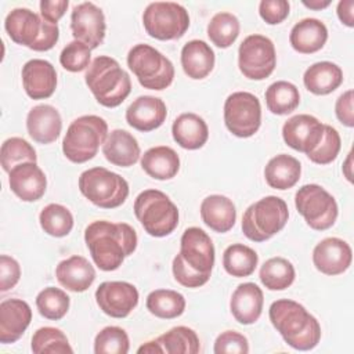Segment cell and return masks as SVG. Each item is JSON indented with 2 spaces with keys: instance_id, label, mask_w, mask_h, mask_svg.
<instances>
[{
  "instance_id": "obj_26",
  "label": "cell",
  "mask_w": 354,
  "mask_h": 354,
  "mask_svg": "<svg viewBox=\"0 0 354 354\" xmlns=\"http://www.w3.org/2000/svg\"><path fill=\"white\" fill-rule=\"evenodd\" d=\"M102 153L105 159L119 167H130L138 162L141 156V149L137 138L122 129L112 130L104 145Z\"/></svg>"
},
{
  "instance_id": "obj_29",
  "label": "cell",
  "mask_w": 354,
  "mask_h": 354,
  "mask_svg": "<svg viewBox=\"0 0 354 354\" xmlns=\"http://www.w3.org/2000/svg\"><path fill=\"white\" fill-rule=\"evenodd\" d=\"M173 140L184 149L202 148L209 138V127L203 118L194 112L178 115L171 126Z\"/></svg>"
},
{
  "instance_id": "obj_25",
  "label": "cell",
  "mask_w": 354,
  "mask_h": 354,
  "mask_svg": "<svg viewBox=\"0 0 354 354\" xmlns=\"http://www.w3.org/2000/svg\"><path fill=\"white\" fill-rule=\"evenodd\" d=\"M55 277L61 286L71 292L80 293L93 285L95 270L86 257L73 254L58 263Z\"/></svg>"
},
{
  "instance_id": "obj_24",
  "label": "cell",
  "mask_w": 354,
  "mask_h": 354,
  "mask_svg": "<svg viewBox=\"0 0 354 354\" xmlns=\"http://www.w3.org/2000/svg\"><path fill=\"white\" fill-rule=\"evenodd\" d=\"M264 295L263 290L253 282L238 285L230 300L232 317L242 325L254 324L263 311Z\"/></svg>"
},
{
  "instance_id": "obj_22",
  "label": "cell",
  "mask_w": 354,
  "mask_h": 354,
  "mask_svg": "<svg viewBox=\"0 0 354 354\" xmlns=\"http://www.w3.org/2000/svg\"><path fill=\"white\" fill-rule=\"evenodd\" d=\"M32 321V308L22 299H6L0 303V342L11 344L19 340Z\"/></svg>"
},
{
  "instance_id": "obj_32",
  "label": "cell",
  "mask_w": 354,
  "mask_h": 354,
  "mask_svg": "<svg viewBox=\"0 0 354 354\" xmlns=\"http://www.w3.org/2000/svg\"><path fill=\"white\" fill-rule=\"evenodd\" d=\"M306 88L315 95H326L343 83V71L330 61L315 62L303 75Z\"/></svg>"
},
{
  "instance_id": "obj_34",
  "label": "cell",
  "mask_w": 354,
  "mask_h": 354,
  "mask_svg": "<svg viewBox=\"0 0 354 354\" xmlns=\"http://www.w3.org/2000/svg\"><path fill=\"white\" fill-rule=\"evenodd\" d=\"M160 354H196L201 343L196 332L188 326H174L155 339Z\"/></svg>"
},
{
  "instance_id": "obj_7",
  "label": "cell",
  "mask_w": 354,
  "mask_h": 354,
  "mask_svg": "<svg viewBox=\"0 0 354 354\" xmlns=\"http://www.w3.org/2000/svg\"><path fill=\"white\" fill-rule=\"evenodd\" d=\"M134 214L147 234L155 238L170 235L178 225V209L159 189H145L134 201Z\"/></svg>"
},
{
  "instance_id": "obj_2",
  "label": "cell",
  "mask_w": 354,
  "mask_h": 354,
  "mask_svg": "<svg viewBox=\"0 0 354 354\" xmlns=\"http://www.w3.org/2000/svg\"><path fill=\"white\" fill-rule=\"evenodd\" d=\"M214 256L210 236L199 227L187 228L180 239V252L171 264L174 279L185 288L203 286L210 279Z\"/></svg>"
},
{
  "instance_id": "obj_16",
  "label": "cell",
  "mask_w": 354,
  "mask_h": 354,
  "mask_svg": "<svg viewBox=\"0 0 354 354\" xmlns=\"http://www.w3.org/2000/svg\"><path fill=\"white\" fill-rule=\"evenodd\" d=\"M71 30L75 40L87 44L91 50L102 44L106 32L102 10L91 1L73 7L71 14Z\"/></svg>"
},
{
  "instance_id": "obj_39",
  "label": "cell",
  "mask_w": 354,
  "mask_h": 354,
  "mask_svg": "<svg viewBox=\"0 0 354 354\" xmlns=\"http://www.w3.org/2000/svg\"><path fill=\"white\" fill-rule=\"evenodd\" d=\"M241 30L239 19L227 11L217 12L207 24V36L218 48H228L238 39Z\"/></svg>"
},
{
  "instance_id": "obj_15",
  "label": "cell",
  "mask_w": 354,
  "mask_h": 354,
  "mask_svg": "<svg viewBox=\"0 0 354 354\" xmlns=\"http://www.w3.org/2000/svg\"><path fill=\"white\" fill-rule=\"evenodd\" d=\"M137 288L126 281H105L95 290L100 310L112 318H126L138 304Z\"/></svg>"
},
{
  "instance_id": "obj_48",
  "label": "cell",
  "mask_w": 354,
  "mask_h": 354,
  "mask_svg": "<svg viewBox=\"0 0 354 354\" xmlns=\"http://www.w3.org/2000/svg\"><path fill=\"white\" fill-rule=\"evenodd\" d=\"M290 11V4L286 0H263L259 4V14L268 25L283 22Z\"/></svg>"
},
{
  "instance_id": "obj_54",
  "label": "cell",
  "mask_w": 354,
  "mask_h": 354,
  "mask_svg": "<svg viewBox=\"0 0 354 354\" xmlns=\"http://www.w3.org/2000/svg\"><path fill=\"white\" fill-rule=\"evenodd\" d=\"M137 353H149V354H155V353H159L160 354V348H159V346L156 344V342H155V339L153 340H149V342H147V343H144L142 346H140L138 347V350H137Z\"/></svg>"
},
{
  "instance_id": "obj_47",
  "label": "cell",
  "mask_w": 354,
  "mask_h": 354,
  "mask_svg": "<svg viewBox=\"0 0 354 354\" xmlns=\"http://www.w3.org/2000/svg\"><path fill=\"white\" fill-rule=\"evenodd\" d=\"M213 351L216 354H246L249 353V342L246 336L236 330H225L217 336Z\"/></svg>"
},
{
  "instance_id": "obj_31",
  "label": "cell",
  "mask_w": 354,
  "mask_h": 354,
  "mask_svg": "<svg viewBox=\"0 0 354 354\" xmlns=\"http://www.w3.org/2000/svg\"><path fill=\"white\" fill-rule=\"evenodd\" d=\"M142 170L155 180H170L180 170V158L177 152L166 145L152 147L141 155Z\"/></svg>"
},
{
  "instance_id": "obj_20",
  "label": "cell",
  "mask_w": 354,
  "mask_h": 354,
  "mask_svg": "<svg viewBox=\"0 0 354 354\" xmlns=\"http://www.w3.org/2000/svg\"><path fill=\"white\" fill-rule=\"evenodd\" d=\"M8 185L21 201L35 202L44 195L47 178L37 163L25 162L11 169L8 173Z\"/></svg>"
},
{
  "instance_id": "obj_11",
  "label": "cell",
  "mask_w": 354,
  "mask_h": 354,
  "mask_svg": "<svg viewBox=\"0 0 354 354\" xmlns=\"http://www.w3.org/2000/svg\"><path fill=\"white\" fill-rule=\"evenodd\" d=\"M145 32L158 40H176L185 35L189 28L187 8L173 1L149 3L142 14Z\"/></svg>"
},
{
  "instance_id": "obj_10",
  "label": "cell",
  "mask_w": 354,
  "mask_h": 354,
  "mask_svg": "<svg viewBox=\"0 0 354 354\" xmlns=\"http://www.w3.org/2000/svg\"><path fill=\"white\" fill-rule=\"evenodd\" d=\"M82 195L101 209H115L129 196V183L118 173L97 166L84 170L79 177Z\"/></svg>"
},
{
  "instance_id": "obj_5",
  "label": "cell",
  "mask_w": 354,
  "mask_h": 354,
  "mask_svg": "<svg viewBox=\"0 0 354 354\" xmlns=\"http://www.w3.org/2000/svg\"><path fill=\"white\" fill-rule=\"evenodd\" d=\"M10 39L33 51H48L59 39V28L29 8L11 10L4 21Z\"/></svg>"
},
{
  "instance_id": "obj_37",
  "label": "cell",
  "mask_w": 354,
  "mask_h": 354,
  "mask_svg": "<svg viewBox=\"0 0 354 354\" xmlns=\"http://www.w3.org/2000/svg\"><path fill=\"white\" fill-rule=\"evenodd\" d=\"M296 277L293 264L285 257H271L260 267L259 278L268 290H283L289 288Z\"/></svg>"
},
{
  "instance_id": "obj_9",
  "label": "cell",
  "mask_w": 354,
  "mask_h": 354,
  "mask_svg": "<svg viewBox=\"0 0 354 354\" xmlns=\"http://www.w3.org/2000/svg\"><path fill=\"white\" fill-rule=\"evenodd\" d=\"M127 66L144 88L165 90L174 79L173 62L149 44H136L127 54Z\"/></svg>"
},
{
  "instance_id": "obj_1",
  "label": "cell",
  "mask_w": 354,
  "mask_h": 354,
  "mask_svg": "<svg viewBox=\"0 0 354 354\" xmlns=\"http://www.w3.org/2000/svg\"><path fill=\"white\" fill-rule=\"evenodd\" d=\"M84 242L94 264L102 271L118 270L137 249L136 230L127 223L95 220L84 230Z\"/></svg>"
},
{
  "instance_id": "obj_53",
  "label": "cell",
  "mask_w": 354,
  "mask_h": 354,
  "mask_svg": "<svg viewBox=\"0 0 354 354\" xmlns=\"http://www.w3.org/2000/svg\"><path fill=\"white\" fill-rule=\"evenodd\" d=\"M303 3V6H306L307 8H310V10H324V8H326L328 6H330V0H303L301 1Z\"/></svg>"
},
{
  "instance_id": "obj_51",
  "label": "cell",
  "mask_w": 354,
  "mask_h": 354,
  "mask_svg": "<svg viewBox=\"0 0 354 354\" xmlns=\"http://www.w3.org/2000/svg\"><path fill=\"white\" fill-rule=\"evenodd\" d=\"M69 6L68 0H54V1H48V0H43L40 1L39 7H40V15L51 22L55 24L64 17V14L66 12Z\"/></svg>"
},
{
  "instance_id": "obj_8",
  "label": "cell",
  "mask_w": 354,
  "mask_h": 354,
  "mask_svg": "<svg viewBox=\"0 0 354 354\" xmlns=\"http://www.w3.org/2000/svg\"><path fill=\"white\" fill-rule=\"evenodd\" d=\"M289 210L283 199L268 195L252 203L242 216V231L253 242H264L288 223Z\"/></svg>"
},
{
  "instance_id": "obj_28",
  "label": "cell",
  "mask_w": 354,
  "mask_h": 354,
  "mask_svg": "<svg viewBox=\"0 0 354 354\" xmlns=\"http://www.w3.org/2000/svg\"><path fill=\"white\" fill-rule=\"evenodd\" d=\"M328 40L326 25L317 18H304L296 22L290 30L289 41L293 50L300 54L319 51Z\"/></svg>"
},
{
  "instance_id": "obj_12",
  "label": "cell",
  "mask_w": 354,
  "mask_h": 354,
  "mask_svg": "<svg viewBox=\"0 0 354 354\" xmlns=\"http://www.w3.org/2000/svg\"><path fill=\"white\" fill-rule=\"evenodd\" d=\"M295 206L307 225L317 231L330 228L337 218L336 199L318 184H306L295 195Z\"/></svg>"
},
{
  "instance_id": "obj_33",
  "label": "cell",
  "mask_w": 354,
  "mask_h": 354,
  "mask_svg": "<svg viewBox=\"0 0 354 354\" xmlns=\"http://www.w3.org/2000/svg\"><path fill=\"white\" fill-rule=\"evenodd\" d=\"M301 174L300 162L288 153H279L268 160L264 167L267 184L279 191L289 189L297 184Z\"/></svg>"
},
{
  "instance_id": "obj_40",
  "label": "cell",
  "mask_w": 354,
  "mask_h": 354,
  "mask_svg": "<svg viewBox=\"0 0 354 354\" xmlns=\"http://www.w3.org/2000/svg\"><path fill=\"white\" fill-rule=\"evenodd\" d=\"M41 230L55 238L66 236L73 228V216L71 210L59 203H50L39 214Z\"/></svg>"
},
{
  "instance_id": "obj_6",
  "label": "cell",
  "mask_w": 354,
  "mask_h": 354,
  "mask_svg": "<svg viewBox=\"0 0 354 354\" xmlns=\"http://www.w3.org/2000/svg\"><path fill=\"white\" fill-rule=\"evenodd\" d=\"M108 123L97 115L76 118L68 127L62 140V152L73 163L93 159L108 137Z\"/></svg>"
},
{
  "instance_id": "obj_4",
  "label": "cell",
  "mask_w": 354,
  "mask_h": 354,
  "mask_svg": "<svg viewBox=\"0 0 354 354\" xmlns=\"http://www.w3.org/2000/svg\"><path fill=\"white\" fill-rule=\"evenodd\" d=\"M84 82L97 102L106 108L119 106L131 91L129 73L108 55L95 57L86 71Z\"/></svg>"
},
{
  "instance_id": "obj_13",
  "label": "cell",
  "mask_w": 354,
  "mask_h": 354,
  "mask_svg": "<svg viewBox=\"0 0 354 354\" xmlns=\"http://www.w3.org/2000/svg\"><path fill=\"white\" fill-rule=\"evenodd\" d=\"M275 46L267 36L254 33L246 36L238 48V66L250 80H264L275 69Z\"/></svg>"
},
{
  "instance_id": "obj_38",
  "label": "cell",
  "mask_w": 354,
  "mask_h": 354,
  "mask_svg": "<svg viewBox=\"0 0 354 354\" xmlns=\"http://www.w3.org/2000/svg\"><path fill=\"white\" fill-rule=\"evenodd\" d=\"M147 310L162 319H173L185 311V299L171 289H156L147 296Z\"/></svg>"
},
{
  "instance_id": "obj_3",
  "label": "cell",
  "mask_w": 354,
  "mask_h": 354,
  "mask_svg": "<svg viewBox=\"0 0 354 354\" xmlns=\"http://www.w3.org/2000/svg\"><path fill=\"white\" fill-rule=\"evenodd\" d=\"M268 317L285 343L295 350H313L321 340L319 322L295 300H275L270 306Z\"/></svg>"
},
{
  "instance_id": "obj_43",
  "label": "cell",
  "mask_w": 354,
  "mask_h": 354,
  "mask_svg": "<svg viewBox=\"0 0 354 354\" xmlns=\"http://www.w3.org/2000/svg\"><path fill=\"white\" fill-rule=\"evenodd\" d=\"M0 160L4 171L10 173L12 167L25 162H37V155L35 148L21 137L7 138L1 144Z\"/></svg>"
},
{
  "instance_id": "obj_35",
  "label": "cell",
  "mask_w": 354,
  "mask_h": 354,
  "mask_svg": "<svg viewBox=\"0 0 354 354\" xmlns=\"http://www.w3.org/2000/svg\"><path fill=\"white\" fill-rule=\"evenodd\" d=\"M257 253L243 243H232L227 246L223 253V267L227 274L235 278L252 275L257 267Z\"/></svg>"
},
{
  "instance_id": "obj_21",
  "label": "cell",
  "mask_w": 354,
  "mask_h": 354,
  "mask_svg": "<svg viewBox=\"0 0 354 354\" xmlns=\"http://www.w3.org/2000/svg\"><path fill=\"white\" fill-rule=\"evenodd\" d=\"M167 116L163 100L152 95L137 97L126 109V122L138 131H152L160 127Z\"/></svg>"
},
{
  "instance_id": "obj_44",
  "label": "cell",
  "mask_w": 354,
  "mask_h": 354,
  "mask_svg": "<svg viewBox=\"0 0 354 354\" xmlns=\"http://www.w3.org/2000/svg\"><path fill=\"white\" fill-rule=\"evenodd\" d=\"M130 348V340L123 328L105 326L94 339L95 354H126Z\"/></svg>"
},
{
  "instance_id": "obj_36",
  "label": "cell",
  "mask_w": 354,
  "mask_h": 354,
  "mask_svg": "<svg viewBox=\"0 0 354 354\" xmlns=\"http://www.w3.org/2000/svg\"><path fill=\"white\" fill-rule=\"evenodd\" d=\"M266 105L274 115H288L300 104L299 88L286 80H278L266 90Z\"/></svg>"
},
{
  "instance_id": "obj_52",
  "label": "cell",
  "mask_w": 354,
  "mask_h": 354,
  "mask_svg": "<svg viewBox=\"0 0 354 354\" xmlns=\"http://www.w3.org/2000/svg\"><path fill=\"white\" fill-rule=\"evenodd\" d=\"M354 1L353 0H342L337 3V17L340 22L348 28L354 26Z\"/></svg>"
},
{
  "instance_id": "obj_17",
  "label": "cell",
  "mask_w": 354,
  "mask_h": 354,
  "mask_svg": "<svg viewBox=\"0 0 354 354\" xmlns=\"http://www.w3.org/2000/svg\"><path fill=\"white\" fill-rule=\"evenodd\" d=\"M325 124L315 116L299 113L289 118L282 126V138L288 147L308 155L324 137Z\"/></svg>"
},
{
  "instance_id": "obj_55",
  "label": "cell",
  "mask_w": 354,
  "mask_h": 354,
  "mask_svg": "<svg viewBox=\"0 0 354 354\" xmlns=\"http://www.w3.org/2000/svg\"><path fill=\"white\" fill-rule=\"evenodd\" d=\"M351 166H353V153L348 152L344 163H343V174L347 178V181H353V171H351Z\"/></svg>"
},
{
  "instance_id": "obj_49",
  "label": "cell",
  "mask_w": 354,
  "mask_h": 354,
  "mask_svg": "<svg viewBox=\"0 0 354 354\" xmlns=\"http://www.w3.org/2000/svg\"><path fill=\"white\" fill-rule=\"evenodd\" d=\"M21 278L19 263L7 254L0 256V290L7 292L12 289Z\"/></svg>"
},
{
  "instance_id": "obj_50",
  "label": "cell",
  "mask_w": 354,
  "mask_h": 354,
  "mask_svg": "<svg viewBox=\"0 0 354 354\" xmlns=\"http://www.w3.org/2000/svg\"><path fill=\"white\" fill-rule=\"evenodd\" d=\"M353 90H347L343 94L339 95L335 104V113L337 120L346 126L353 127L354 126V111H353Z\"/></svg>"
},
{
  "instance_id": "obj_30",
  "label": "cell",
  "mask_w": 354,
  "mask_h": 354,
  "mask_svg": "<svg viewBox=\"0 0 354 354\" xmlns=\"http://www.w3.org/2000/svg\"><path fill=\"white\" fill-rule=\"evenodd\" d=\"M213 48L203 40H189L181 48V66L184 73L194 79H205L214 68Z\"/></svg>"
},
{
  "instance_id": "obj_41",
  "label": "cell",
  "mask_w": 354,
  "mask_h": 354,
  "mask_svg": "<svg viewBox=\"0 0 354 354\" xmlns=\"http://www.w3.org/2000/svg\"><path fill=\"white\" fill-rule=\"evenodd\" d=\"M30 348L36 354H66L73 353L66 335L54 326H43L32 336Z\"/></svg>"
},
{
  "instance_id": "obj_19",
  "label": "cell",
  "mask_w": 354,
  "mask_h": 354,
  "mask_svg": "<svg viewBox=\"0 0 354 354\" xmlns=\"http://www.w3.org/2000/svg\"><path fill=\"white\" fill-rule=\"evenodd\" d=\"M22 86L32 100H44L54 94L57 88V72L51 62L33 58L25 62L21 71Z\"/></svg>"
},
{
  "instance_id": "obj_14",
  "label": "cell",
  "mask_w": 354,
  "mask_h": 354,
  "mask_svg": "<svg viewBox=\"0 0 354 354\" xmlns=\"http://www.w3.org/2000/svg\"><path fill=\"white\" fill-rule=\"evenodd\" d=\"M224 123L230 133L239 138L254 136L261 124L259 98L248 91H235L224 102Z\"/></svg>"
},
{
  "instance_id": "obj_27",
  "label": "cell",
  "mask_w": 354,
  "mask_h": 354,
  "mask_svg": "<svg viewBox=\"0 0 354 354\" xmlns=\"http://www.w3.org/2000/svg\"><path fill=\"white\" fill-rule=\"evenodd\" d=\"M202 221L213 231L228 232L236 221V209L234 202L224 195H209L201 203Z\"/></svg>"
},
{
  "instance_id": "obj_23",
  "label": "cell",
  "mask_w": 354,
  "mask_h": 354,
  "mask_svg": "<svg viewBox=\"0 0 354 354\" xmlns=\"http://www.w3.org/2000/svg\"><path fill=\"white\" fill-rule=\"evenodd\" d=\"M26 130L30 138L39 144L54 142L62 130V119L58 109L48 104L33 106L26 116Z\"/></svg>"
},
{
  "instance_id": "obj_18",
  "label": "cell",
  "mask_w": 354,
  "mask_h": 354,
  "mask_svg": "<svg viewBox=\"0 0 354 354\" xmlns=\"http://www.w3.org/2000/svg\"><path fill=\"white\" fill-rule=\"evenodd\" d=\"M353 260L350 245L336 236L318 242L313 250L314 267L325 275H340L348 270Z\"/></svg>"
},
{
  "instance_id": "obj_46",
  "label": "cell",
  "mask_w": 354,
  "mask_h": 354,
  "mask_svg": "<svg viewBox=\"0 0 354 354\" xmlns=\"http://www.w3.org/2000/svg\"><path fill=\"white\" fill-rule=\"evenodd\" d=\"M59 64L69 72H82L91 64V48L79 40H73L61 51Z\"/></svg>"
},
{
  "instance_id": "obj_45",
  "label": "cell",
  "mask_w": 354,
  "mask_h": 354,
  "mask_svg": "<svg viewBox=\"0 0 354 354\" xmlns=\"http://www.w3.org/2000/svg\"><path fill=\"white\" fill-rule=\"evenodd\" d=\"M340 147H342V140L337 130L330 124H325L324 137L321 142L313 152L307 155V158L317 165H329L337 158L340 152Z\"/></svg>"
},
{
  "instance_id": "obj_42",
  "label": "cell",
  "mask_w": 354,
  "mask_h": 354,
  "mask_svg": "<svg viewBox=\"0 0 354 354\" xmlns=\"http://www.w3.org/2000/svg\"><path fill=\"white\" fill-rule=\"evenodd\" d=\"M71 297L59 288L47 286L36 296V307L41 317L58 321L64 318L69 310Z\"/></svg>"
}]
</instances>
